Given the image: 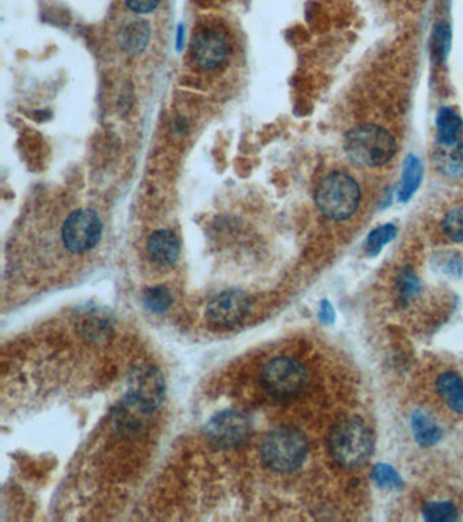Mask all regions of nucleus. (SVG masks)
<instances>
[{"label": "nucleus", "mask_w": 463, "mask_h": 522, "mask_svg": "<svg viewBox=\"0 0 463 522\" xmlns=\"http://www.w3.org/2000/svg\"><path fill=\"white\" fill-rule=\"evenodd\" d=\"M230 49L229 30L222 23H203L193 33L191 55L199 69L211 71L222 66L229 58Z\"/></svg>", "instance_id": "obj_6"}, {"label": "nucleus", "mask_w": 463, "mask_h": 522, "mask_svg": "<svg viewBox=\"0 0 463 522\" xmlns=\"http://www.w3.org/2000/svg\"><path fill=\"white\" fill-rule=\"evenodd\" d=\"M423 516L426 521L451 522L457 521L458 510L452 503L429 502L424 506Z\"/></svg>", "instance_id": "obj_23"}, {"label": "nucleus", "mask_w": 463, "mask_h": 522, "mask_svg": "<svg viewBox=\"0 0 463 522\" xmlns=\"http://www.w3.org/2000/svg\"><path fill=\"white\" fill-rule=\"evenodd\" d=\"M412 430L418 445L424 448L434 446L442 438V428L431 413L416 411L412 416Z\"/></svg>", "instance_id": "obj_15"}, {"label": "nucleus", "mask_w": 463, "mask_h": 522, "mask_svg": "<svg viewBox=\"0 0 463 522\" xmlns=\"http://www.w3.org/2000/svg\"><path fill=\"white\" fill-rule=\"evenodd\" d=\"M436 387L447 407L463 415V379L454 371H446L439 376Z\"/></svg>", "instance_id": "obj_16"}, {"label": "nucleus", "mask_w": 463, "mask_h": 522, "mask_svg": "<svg viewBox=\"0 0 463 522\" xmlns=\"http://www.w3.org/2000/svg\"><path fill=\"white\" fill-rule=\"evenodd\" d=\"M344 150L358 167H379L392 161L397 152V142L384 126L364 124L346 134Z\"/></svg>", "instance_id": "obj_1"}, {"label": "nucleus", "mask_w": 463, "mask_h": 522, "mask_svg": "<svg viewBox=\"0 0 463 522\" xmlns=\"http://www.w3.org/2000/svg\"><path fill=\"white\" fill-rule=\"evenodd\" d=\"M395 289H397L398 299L406 304V302L412 301L420 293V279L416 275L415 271L405 268L397 276Z\"/></svg>", "instance_id": "obj_20"}, {"label": "nucleus", "mask_w": 463, "mask_h": 522, "mask_svg": "<svg viewBox=\"0 0 463 522\" xmlns=\"http://www.w3.org/2000/svg\"><path fill=\"white\" fill-rule=\"evenodd\" d=\"M372 480L375 485L386 490H400L403 483L398 472L389 464H377L371 472Z\"/></svg>", "instance_id": "obj_22"}, {"label": "nucleus", "mask_w": 463, "mask_h": 522, "mask_svg": "<svg viewBox=\"0 0 463 522\" xmlns=\"http://www.w3.org/2000/svg\"><path fill=\"white\" fill-rule=\"evenodd\" d=\"M442 227L450 240L463 244V208H455L447 213Z\"/></svg>", "instance_id": "obj_25"}, {"label": "nucleus", "mask_w": 463, "mask_h": 522, "mask_svg": "<svg viewBox=\"0 0 463 522\" xmlns=\"http://www.w3.org/2000/svg\"><path fill=\"white\" fill-rule=\"evenodd\" d=\"M374 448L371 430L361 418H346L333 428L329 449L341 467L358 468L370 459Z\"/></svg>", "instance_id": "obj_2"}, {"label": "nucleus", "mask_w": 463, "mask_h": 522, "mask_svg": "<svg viewBox=\"0 0 463 522\" xmlns=\"http://www.w3.org/2000/svg\"><path fill=\"white\" fill-rule=\"evenodd\" d=\"M450 49H451V29L447 23H439L435 26L431 40H429L432 61L443 63L449 56Z\"/></svg>", "instance_id": "obj_18"}, {"label": "nucleus", "mask_w": 463, "mask_h": 522, "mask_svg": "<svg viewBox=\"0 0 463 522\" xmlns=\"http://www.w3.org/2000/svg\"><path fill=\"white\" fill-rule=\"evenodd\" d=\"M361 199V187L355 178L345 172H333L326 175L315 192V201L321 213L333 221L351 218L358 210Z\"/></svg>", "instance_id": "obj_3"}, {"label": "nucleus", "mask_w": 463, "mask_h": 522, "mask_svg": "<svg viewBox=\"0 0 463 522\" xmlns=\"http://www.w3.org/2000/svg\"><path fill=\"white\" fill-rule=\"evenodd\" d=\"M336 319L335 309H333L332 304L329 301H322L320 309V320L323 324H333Z\"/></svg>", "instance_id": "obj_27"}, {"label": "nucleus", "mask_w": 463, "mask_h": 522, "mask_svg": "<svg viewBox=\"0 0 463 522\" xmlns=\"http://www.w3.org/2000/svg\"><path fill=\"white\" fill-rule=\"evenodd\" d=\"M126 4L128 9L136 14H147L157 9L160 0H126Z\"/></svg>", "instance_id": "obj_26"}, {"label": "nucleus", "mask_w": 463, "mask_h": 522, "mask_svg": "<svg viewBox=\"0 0 463 522\" xmlns=\"http://www.w3.org/2000/svg\"><path fill=\"white\" fill-rule=\"evenodd\" d=\"M435 270L441 271L443 275L450 278H459L463 273V261L458 253L444 250L435 255L432 260Z\"/></svg>", "instance_id": "obj_21"}, {"label": "nucleus", "mask_w": 463, "mask_h": 522, "mask_svg": "<svg viewBox=\"0 0 463 522\" xmlns=\"http://www.w3.org/2000/svg\"><path fill=\"white\" fill-rule=\"evenodd\" d=\"M309 453V442L301 430L279 428L266 434L261 444V457L272 471L292 472L301 468Z\"/></svg>", "instance_id": "obj_4"}, {"label": "nucleus", "mask_w": 463, "mask_h": 522, "mask_svg": "<svg viewBox=\"0 0 463 522\" xmlns=\"http://www.w3.org/2000/svg\"><path fill=\"white\" fill-rule=\"evenodd\" d=\"M249 306V298L242 291H223L207 305V319L216 327H234L245 319Z\"/></svg>", "instance_id": "obj_10"}, {"label": "nucleus", "mask_w": 463, "mask_h": 522, "mask_svg": "<svg viewBox=\"0 0 463 522\" xmlns=\"http://www.w3.org/2000/svg\"><path fill=\"white\" fill-rule=\"evenodd\" d=\"M207 438L217 448L242 445L250 434V420L240 411L229 410L212 416L206 426Z\"/></svg>", "instance_id": "obj_8"}, {"label": "nucleus", "mask_w": 463, "mask_h": 522, "mask_svg": "<svg viewBox=\"0 0 463 522\" xmlns=\"http://www.w3.org/2000/svg\"><path fill=\"white\" fill-rule=\"evenodd\" d=\"M261 385L276 400H291L304 392L309 374L301 362L289 356H278L264 366Z\"/></svg>", "instance_id": "obj_5"}, {"label": "nucleus", "mask_w": 463, "mask_h": 522, "mask_svg": "<svg viewBox=\"0 0 463 522\" xmlns=\"http://www.w3.org/2000/svg\"><path fill=\"white\" fill-rule=\"evenodd\" d=\"M424 167L420 159L416 155L410 154L406 157L403 162L402 175H401L400 187H398V200L401 203H406L412 199V196L418 192L423 180Z\"/></svg>", "instance_id": "obj_13"}, {"label": "nucleus", "mask_w": 463, "mask_h": 522, "mask_svg": "<svg viewBox=\"0 0 463 522\" xmlns=\"http://www.w3.org/2000/svg\"><path fill=\"white\" fill-rule=\"evenodd\" d=\"M397 227L394 224H382L370 232L366 241V253L369 257H377L387 244L397 237Z\"/></svg>", "instance_id": "obj_19"}, {"label": "nucleus", "mask_w": 463, "mask_h": 522, "mask_svg": "<svg viewBox=\"0 0 463 522\" xmlns=\"http://www.w3.org/2000/svg\"><path fill=\"white\" fill-rule=\"evenodd\" d=\"M102 236L100 216L93 210L80 208L72 211L63 224L61 239L64 247L75 255L90 252L97 247Z\"/></svg>", "instance_id": "obj_7"}, {"label": "nucleus", "mask_w": 463, "mask_h": 522, "mask_svg": "<svg viewBox=\"0 0 463 522\" xmlns=\"http://www.w3.org/2000/svg\"><path fill=\"white\" fill-rule=\"evenodd\" d=\"M165 397V379L157 368L141 366L129 381V402L144 412L159 407Z\"/></svg>", "instance_id": "obj_9"}, {"label": "nucleus", "mask_w": 463, "mask_h": 522, "mask_svg": "<svg viewBox=\"0 0 463 522\" xmlns=\"http://www.w3.org/2000/svg\"><path fill=\"white\" fill-rule=\"evenodd\" d=\"M463 134V118L454 108L443 107L436 116V138L438 143H452L460 141Z\"/></svg>", "instance_id": "obj_14"}, {"label": "nucleus", "mask_w": 463, "mask_h": 522, "mask_svg": "<svg viewBox=\"0 0 463 522\" xmlns=\"http://www.w3.org/2000/svg\"><path fill=\"white\" fill-rule=\"evenodd\" d=\"M144 305L154 313H163L172 305V296L165 287H151L143 294Z\"/></svg>", "instance_id": "obj_24"}, {"label": "nucleus", "mask_w": 463, "mask_h": 522, "mask_svg": "<svg viewBox=\"0 0 463 522\" xmlns=\"http://www.w3.org/2000/svg\"><path fill=\"white\" fill-rule=\"evenodd\" d=\"M150 26L144 20H131L124 25L120 33L121 46L129 53L143 51L149 43Z\"/></svg>", "instance_id": "obj_17"}, {"label": "nucleus", "mask_w": 463, "mask_h": 522, "mask_svg": "<svg viewBox=\"0 0 463 522\" xmlns=\"http://www.w3.org/2000/svg\"><path fill=\"white\" fill-rule=\"evenodd\" d=\"M181 247L177 236L170 230L152 232L147 241V255L159 267H172L180 257Z\"/></svg>", "instance_id": "obj_11"}, {"label": "nucleus", "mask_w": 463, "mask_h": 522, "mask_svg": "<svg viewBox=\"0 0 463 522\" xmlns=\"http://www.w3.org/2000/svg\"><path fill=\"white\" fill-rule=\"evenodd\" d=\"M435 165L442 175L450 178L463 177V142L438 143L435 150Z\"/></svg>", "instance_id": "obj_12"}]
</instances>
